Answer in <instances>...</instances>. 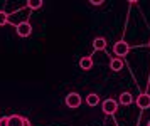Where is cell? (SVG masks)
Masks as SVG:
<instances>
[{
	"mask_svg": "<svg viewBox=\"0 0 150 126\" xmlns=\"http://www.w3.org/2000/svg\"><path fill=\"white\" fill-rule=\"evenodd\" d=\"M113 52H115V56H118V59H122L123 56H127L130 52V46L125 40H118L113 46Z\"/></svg>",
	"mask_w": 150,
	"mask_h": 126,
	"instance_id": "6da1fadb",
	"label": "cell"
},
{
	"mask_svg": "<svg viewBox=\"0 0 150 126\" xmlns=\"http://www.w3.org/2000/svg\"><path fill=\"white\" fill-rule=\"evenodd\" d=\"M66 106L71 108V109H76V108L81 106V96L78 93H69L66 96Z\"/></svg>",
	"mask_w": 150,
	"mask_h": 126,
	"instance_id": "7a4b0ae2",
	"label": "cell"
},
{
	"mask_svg": "<svg viewBox=\"0 0 150 126\" xmlns=\"http://www.w3.org/2000/svg\"><path fill=\"white\" fill-rule=\"evenodd\" d=\"M101 109L105 114H115L118 109V103L115 99H105L101 104Z\"/></svg>",
	"mask_w": 150,
	"mask_h": 126,
	"instance_id": "3957f363",
	"label": "cell"
},
{
	"mask_svg": "<svg viewBox=\"0 0 150 126\" xmlns=\"http://www.w3.org/2000/svg\"><path fill=\"white\" fill-rule=\"evenodd\" d=\"M15 29H17V34H19L21 37H29V35L32 34V27H30L29 22H21Z\"/></svg>",
	"mask_w": 150,
	"mask_h": 126,
	"instance_id": "277c9868",
	"label": "cell"
},
{
	"mask_svg": "<svg viewBox=\"0 0 150 126\" xmlns=\"http://www.w3.org/2000/svg\"><path fill=\"white\" fill-rule=\"evenodd\" d=\"M137 106L140 108V109H149L150 108V94H140L138 98H137Z\"/></svg>",
	"mask_w": 150,
	"mask_h": 126,
	"instance_id": "5b68a950",
	"label": "cell"
},
{
	"mask_svg": "<svg viewBox=\"0 0 150 126\" xmlns=\"http://www.w3.org/2000/svg\"><path fill=\"white\" fill-rule=\"evenodd\" d=\"M79 67H81L83 71H89V69L93 67V59H91L89 56L81 57V61H79Z\"/></svg>",
	"mask_w": 150,
	"mask_h": 126,
	"instance_id": "8992f818",
	"label": "cell"
},
{
	"mask_svg": "<svg viewBox=\"0 0 150 126\" xmlns=\"http://www.w3.org/2000/svg\"><path fill=\"white\" fill-rule=\"evenodd\" d=\"M110 69H111L113 73H120V71L123 69V61L118 59V57L111 59V62H110Z\"/></svg>",
	"mask_w": 150,
	"mask_h": 126,
	"instance_id": "52a82bcc",
	"label": "cell"
},
{
	"mask_svg": "<svg viewBox=\"0 0 150 126\" xmlns=\"http://www.w3.org/2000/svg\"><path fill=\"white\" fill-rule=\"evenodd\" d=\"M24 125V118L19 114H12L8 116V126H22Z\"/></svg>",
	"mask_w": 150,
	"mask_h": 126,
	"instance_id": "ba28073f",
	"label": "cell"
},
{
	"mask_svg": "<svg viewBox=\"0 0 150 126\" xmlns=\"http://www.w3.org/2000/svg\"><path fill=\"white\" fill-rule=\"evenodd\" d=\"M98 103H100V96L96 93H91V94L86 96V104H88V106H96Z\"/></svg>",
	"mask_w": 150,
	"mask_h": 126,
	"instance_id": "9c48e42d",
	"label": "cell"
},
{
	"mask_svg": "<svg viewBox=\"0 0 150 126\" xmlns=\"http://www.w3.org/2000/svg\"><path fill=\"white\" fill-rule=\"evenodd\" d=\"M120 103H122L123 106H130V104L133 103L132 94H130V93H122V94H120Z\"/></svg>",
	"mask_w": 150,
	"mask_h": 126,
	"instance_id": "30bf717a",
	"label": "cell"
},
{
	"mask_svg": "<svg viewBox=\"0 0 150 126\" xmlns=\"http://www.w3.org/2000/svg\"><path fill=\"white\" fill-rule=\"evenodd\" d=\"M93 47H95V51H103L106 47V40L103 39V37H96L93 40Z\"/></svg>",
	"mask_w": 150,
	"mask_h": 126,
	"instance_id": "8fae6325",
	"label": "cell"
},
{
	"mask_svg": "<svg viewBox=\"0 0 150 126\" xmlns=\"http://www.w3.org/2000/svg\"><path fill=\"white\" fill-rule=\"evenodd\" d=\"M27 7H29V8H32V10H37V8H41V7H42V2H41V0H29Z\"/></svg>",
	"mask_w": 150,
	"mask_h": 126,
	"instance_id": "7c38bea8",
	"label": "cell"
},
{
	"mask_svg": "<svg viewBox=\"0 0 150 126\" xmlns=\"http://www.w3.org/2000/svg\"><path fill=\"white\" fill-rule=\"evenodd\" d=\"M7 22H8V15H7L5 12H4V10H0V27L5 25Z\"/></svg>",
	"mask_w": 150,
	"mask_h": 126,
	"instance_id": "4fadbf2b",
	"label": "cell"
},
{
	"mask_svg": "<svg viewBox=\"0 0 150 126\" xmlns=\"http://www.w3.org/2000/svg\"><path fill=\"white\" fill-rule=\"evenodd\" d=\"M0 126H8V116L0 118Z\"/></svg>",
	"mask_w": 150,
	"mask_h": 126,
	"instance_id": "5bb4252c",
	"label": "cell"
},
{
	"mask_svg": "<svg viewBox=\"0 0 150 126\" xmlns=\"http://www.w3.org/2000/svg\"><path fill=\"white\" fill-rule=\"evenodd\" d=\"M91 5H95V7L103 5V0H91Z\"/></svg>",
	"mask_w": 150,
	"mask_h": 126,
	"instance_id": "9a60e30c",
	"label": "cell"
},
{
	"mask_svg": "<svg viewBox=\"0 0 150 126\" xmlns=\"http://www.w3.org/2000/svg\"><path fill=\"white\" fill-rule=\"evenodd\" d=\"M22 126H30V121H29L27 118H24V125Z\"/></svg>",
	"mask_w": 150,
	"mask_h": 126,
	"instance_id": "2e32d148",
	"label": "cell"
},
{
	"mask_svg": "<svg viewBox=\"0 0 150 126\" xmlns=\"http://www.w3.org/2000/svg\"><path fill=\"white\" fill-rule=\"evenodd\" d=\"M149 47H150V40H149Z\"/></svg>",
	"mask_w": 150,
	"mask_h": 126,
	"instance_id": "e0dca14e",
	"label": "cell"
},
{
	"mask_svg": "<svg viewBox=\"0 0 150 126\" xmlns=\"http://www.w3.org/2000/svg\"><path fill=\"white\" fill-rule=\"evenodd\" d=\"M147 126H150V121H149V125H147Z\"/></svg>",
	"mask_w": 150,
	"mask_h": 126,
	"instance_id": "ac0fdd59",
	"label": "cell"
}]
</instances>
